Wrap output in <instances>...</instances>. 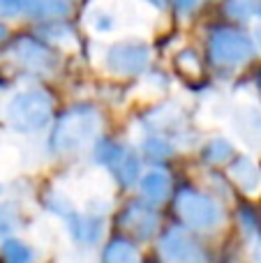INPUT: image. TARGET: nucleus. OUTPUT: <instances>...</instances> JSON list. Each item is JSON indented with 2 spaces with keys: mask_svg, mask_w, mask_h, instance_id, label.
<instances>
[{
  "mask_svg": "<svg viewBox=\"0 0 261 263\" xmlns=\"http://www.w3.org/2000/svg\"><path fill=\"white\" fill-rule=\"evenodd\" d=\"M141 192L151 203H162L169 196V178L162 171H151L141 180Z\"/></svg>",
  "mask_w": 261,
  "mask_h": 263,
  "instance_id": "nucleus-12",
  "label": "nucleus"
},
{
  "mask_svg": "<svg viewBox=\"0 0 261 263\" xmlns=\"http://www.w3.org/2000/svg\"><path fill=\"white\" fill-rule=\"evenodd\" d=\"M176 5H178V9H183V12H190V9H194L199 5V0H176Z\"/></svg>",
  "mask_w": 261,
  "mask_h": 263,
  "instance_id": "nucleus-20",
  "label": "nucleus"
},
{
  "mask_svg": "<svg viewBox=\"0 0 261 263\" xmlns=\"http://www.w3.org/2000/svg\"><path fill=\"white\" fill-rule=\"evenodd\" d=\"M229 176L245 194H257L261 190V173L248 157H238L229 168Z\"/></svg>",
  "mask_w": 261,
  "mask_h": 263,
  "instance_id": "nucleus-11",
  "label": "nucleus"
},
{
  "mask_svg": "<svg viewBox=\"0 0 261 263\" xmlns=\"http://www.w3.org/2000/svg\"><path fill=\"white\" fill-rule=\"evenodd\" d=\"M151 51L143 44H116L106 53V65L116 74H139L148 65Z\"/></svg>",
  "mask_w": 261,
  "mask_h": 263,
  "instance_id": "nucleus-8",
  "label": "nucleus"
},
{
  "mask_svg": "<svg viewBox=\"0 0 261 263\" xmlns=\"http://www.w3.org/2000/svg\"><path fill=\"white\" fill-rule=\"evenodd\" d=\"M231 155H234V148H231V143L225 139H213L211 143H206L201 150L203 162H208V164H222V162H227Z\"/></svg>",
  "mask_w": 261,
  "mask_h": 263,
  "instance_id": "nucleus-16",
  "label": "nucleus"
},
{
  "mask_svg": "<svg viewBox=\"0 0 261 263\" xmlns=\"http://www.w3.org/2000/svg\"><path fill=\"white\" fill-rule=\"evenodd\" d=\"M3 254L7 263H30L32 261V252L21 240H7L3 245Z\"/></svg>",
  "mask_w": 261,
  "mask_h": 263,
  "instance_id": "nucleus-18",
  "label": "nucleus"
},
{
  "mask_svg": "<svg viewBox=\"0 0 261 263\" xmlns=\"http://www.w3.org/2000/svg\"><path fill=\"white\" fill-rule=\"evenodd\" d=\"M176 69H178L188 81H199L201 74H203V67H201V63H199L197 53L190 51V49L180 51V53L176 55Z\"/></svg>",
  "mask_w": 261,
  "mask_h": 263,
  "instance_id": "nucleus-13",
  "label": "nucleus"
},
{
  "mask_svg": "<svg viewBox=\"0 0 261 263\" xmlns=\"http://www.w3.org/2000/svg\"><path fill=\"white\" fill-rule=\"evenodd\" d=\"M157 224H160L157 213L143 203L127 205V210L123 213V227L127 231H132L137 238H151L155 233Z\"/></svg>",
  "mask_w": 261,
  "mask_h": 263,
  "instance_id": "nucleus-9",
  "label": "nucleus"
},
{
  "mask_svg": "<svg viewBox=\"0 0 261 263\" xmlns=\"http://www.w3.org/2000/svg\"><path fill=\"white\" fill-rule=\"evenodd\" d=\"M160 252L166 263H206V254L194 238L180 229H171L160 242Z\"/></svg>",
  "mask_w": 261,
  "mask_h": 263,
  "instance_id": "nucleus-6",
  "label": "nucleus"
},
{
  "mask_svg": "<svg viewBox=\"0 0 261 263\" xmlns=\"http://www.w3.org/2000/svg\"><path fill=\"white\" fill-rule=\"evenodd\" d=\"M14 51H16L18 60L30 69H51L55 63L53 53H51L46 46H42L40 42H35V40H28V37L18 40Z\"/></svg>",
  "mask_w": 261,
  "mask_h": 263,
  "instance_id": "nucleus-10",
  "label": "nucleus"
},
{
  "mask_svg": "<svg viewBox=\"0 0 261 263\" xmlns=\"http://www.w3.org/2000/svg\"><path fill=\"white\" fill-rule=\"evenodd\" d=\"M5 37H7V30H5V26H3V23H0V42H3Z\"/></svg>",
  "mask_w": 261,
  "mask_h": 263,
  "instance_id": "nucleus-22",
  "label": "nucleus"
},
{
  "mask_svg": "<svg viewBox=\"0 0 261 263\" xmlns=\"http://www.w3.org/2000/svg\"><path fill=\"white\" fill-rule=\"evenodd\" d=\"M65 217H69L72 233L79 240H95V238L100 236V222H95V219L79 217V215H67V213H65Z\"/></svg>",
  "mask_w": 261,
  "mask_h": 263,
  "instance_id": "nucleus-15",
  "label": "nucleus"
},
{
  "mask_svg": "<svg viewBox=\"0 0 261 263\" xmlns=\"http://www.w3.org/2000/svg\"><path fill=\"white\" fill-rule=\"evenodd\" d=\"M176 210L183 217L185 224L197 229H211L220 224L222 219V208L213 199L199 194L194 190H183L176 199Z\"/></svg>",
  "mask_w": 261,
  "mask_h": 263,
  "instance_id": "nucleus-4",
  "label": "nucleus"
},
{
  "mask_svg": "<svg viewBox=\"0 0 261 263\" xmlns=\"http://www.w3.org/2000/svg\"><path fill=\"white\" fill-rule=\"evenodd\" d=\"M261 0H229L225 7V12L229 14L231 18H238V21H245L252 14H257Z\"/></svg>",
  "mask_w": 261,
  "mask_h": 263,
  "instance_id": "nucleus-17",
  "label": "nucleus"
},
{
  "mask_svg": "<svg viewBox=\"0 0 261 263\" xmlns=\"http://www.w3.org/2000/svg\"><path fill=\"white\" fill-rule=\"evenodd\" d=\"M146 150H148L151 155H155V157H164V155L171 153V145L164 143L162 139H151V141L146 143Z\"/></svg>",
  "mask_w": 261,
  "mask_h": 263,
  "instance_id": "nucleus-19",
  "label": "nucleus"
},
{
  "mask_svg": "<svg viewBox=\"0 0 261 263\" xmlns=\"http://www.w3.org/2000/svg\"><path fill=\"white\" fill-rule=\"evenodd\" d=\"M257 263H261V242H259V250H257Z\"/></svg>",
  "mask_w": 261,
  "mask_h": 263,
  "instance_id": "nucleus-23",
  "label": "nucleus"
},
{
  "mask_svg": "<svg viewBox=\"0 0 261 263\" xmlns=\"http://www.w3.org/2000/svg\"><path fill=\"white\" fill-rule=\"evenodd\" d=\"M51 118V97L44 90H28L12 100L7 120L18 132H35L44 127Z\"/></svg>",
  "mask_w": 261,
  "mask_h": 263,
  "instance_id": "nucleus-2",
  "label": "nucleus"
},
{
  "mask_svg": "<svg viewBox=\"0 0 261 263\" xmlns=\"http://www.w3.org/2000/svg\"><path fill=\"white\" fill-rule=\"evenodd\" d=\"M257 14H259V28H257V40H259V44H261V5H259V9H257Z\"/></svg>",
  "mask_w": 261,
  "mask_h": 263,
  "instance_id": "nucleus-21",
  "label": "nucleus"
},
{
  "mask_svg": "<svg viewBox=\"0 0 261 263\" xmlns=\"http://www.w3.org/2000/svg\"><path fill=\"white\" fill-rule=\"evenodd\" d=\"M151 3H155V5H164L166 0H151Z\"/></svg>",
  "mask_w": 261,
  "mask_h": 263,
  "instance_id": "nucleus-24",
  "label": "nucleus"
},
{
  "mask_svg": "<svg viewBox=\"0 0 261 263\" xmlns=\"http://www.w3.org/2000/svg\"><path fill=\"white\" fill-rule=\"evenodd\" d=\"M97 159L104 162L123 185H132V182L137 180L139 159H137V155H134L129 148H125V145L102 143L100 148H97Z\"/></svg>",
  "mask_w": 261,
  "mask_h": 263,
  "instance_id": "nucleus-7",
  "label": "nucleus"
},
{
  "mask_svg": "<svg viewBox=\"0 0 261 263\" xmlns=\"http://www.w3.org/2000/svg\"><path fill=\"white\" fill-rule=\"evenodd\" d=\"M208 51H211L213 63L217 65H238L252 58L254 46L248 35L240 30H231V28H220L211 35L208 42Z\"/></svg>",
  "mask_w": 261,
  "mask_h": 263,
  "instance_id": "nucleus-3",
  "label": "nucleus"
},
{
  "mask_svg": "<svg viewBox=\"0 0 261 263\" xmlns=\"http://www.w3.org/2000/svg\"><path fill=\"white\" fill-rule=\"evenodd\" d=\"M104 263H139V252L129 242L114 240L104 252Z\"/></svg>",
  "mask_w": 261,
  "mask_h": 263,
  "instance_id": "nucleus-14",
  "label": "nucleus"
},
{
  "mask_svg": "<svg viewBox=\"0 0 261 263\" xmlns=\"http://www.w3.org/2000/svg\"><path fill=\"white\" fill-rule=\"evenodd\" d=\"M259 86H261V77H259Z\"/></svg>",
  "mask_w": 261,
  "mask_h": 263,
  "instance_id": "nucleus-25",
  "label": "nucleus"
},
{
  "mask_svg": "<svg viewBox=\"0 0 261 263\" xmlns=\"http://www.w3.org/2000/svg\"><path fill=\"white\" fill-rule=\"evenodd\" d=\"M97 127H100V116L92 106H77V109L67 111L63 118L58 120L53 129V148L58 153H69L95 136Z\"/></svg>",
  "mask_w": 261,
  "mask_h": 263,
  "instance_id": "nucleus-1",
  "label": "nucleus"
},
{
  "mask_svg": "<svg viewBox=\"0 0 261 263\" xmlns=\"http://www.w3.org/2000/svg\"><path fill=\"white\" fill-rule=\"evenodd\" d=\"M72 7V0H0V16H32L58 18Z\"/></svg>",
  "mask_w": 261,
  "mask_h": 263,
  "instance_id": "nucleus-5",
  "label": "nucleus"
}]
</instances>
